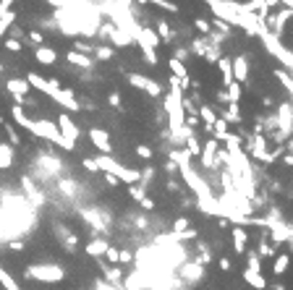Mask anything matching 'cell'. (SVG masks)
<instances>
[{"mask_svg": "<svg viewBox=\"0 0 293 290\" xmlns=\"http://www.w3.org/2000/svg\"><path fill=\"white\" fill-rule=\"evenodd\" d=\"M26 277L39 280V282H60L66 280V269L58 264H32L26 267Z\"/></svg>", "mask_w": 293, "mask_h": 290, "instance_id": "1", "label": "cell"}, {"mask_svg": "<svg viewBox=\"0 0 293 290\" xmlns=\"http://www.w3.org/2000/svg\"><path fill=\"white\" fill-rule=\"evenodd\" d=\"M126 79H129V84H131L134 89L147 91L149 97H160V94H162V86H160L155 79H147V76H139V73H126Z\"/></svg>", "mask_w": 293, "mask_h": 290, "instance_id": "2", "label": "cell"}, {"mask_svg": "<svg viewBox=\"0 0 293 290\" xmlns=\"http://www.w3.org/2000/svg\"><path fill=\"white\" fill-rule=\"evenodd\" d=\"M37 162L45 165L42 178H53V175H60V173H63V165H60V160L53 157V155H48V152H39V155H37Z\"/></svg>", "mask_w": 293, "mask_h": 290, "instance_id": "3", "label": "cell"}, {"mask_svg": "<svg viewBox=\"0 0 293 290\" xmlns=\"http://www.w3.org/2000/svg\"><path fill=\"white\" fill-rule=\"evenodd\" d=\"M89 141L95 144L102 155H110V152H113L110 136H107V131H102V128H89Z\"/></svg>", "mask_w": 293, "mask_h": 290, "instance_id": "4", "label": "cell"}, {"mask_svg": "<svg viewBox=\"0 0 293 290\" xmlns=\"http://www.w3.org/2000/svg\"><path fill=\"white\" fill-rule=\"evenodd\" d=\"M58 131L63 133L66 139H71V141H76V139H79V133H81L79 128H76V123L71 120L68 113H60V118H58Z\"/></svg>", "mask_w": 293, "mask_h": 290, "instance_id": "5", "label": "cell"}, {"mask_svg": "<svg viewBox=\"0 0 293 290\" xmlns=\"http://www.w3.org/2000/svg\"><path fill=\"white\" fill-rule=\"evenodd\" d=\"M230 238H233V251L236 254H246V246H249V233H246L241 225L230 227Z\"/></svg>", "mask_w": 293, "mask_h": 290, "instance_id": "6", "label": "cell"}, {"mask_svg": "<svg viewBox=\"0 0 293 290\" xmlns=\"http://www.w3.org/2000/svg\"><path fill=\"white\" fill-rule=\"evenodd\" d=\"M230 66H233V79L238 84H243L246 79H249V60H246L243 55L233 58V60H230Z\"/></svg>", "mask_w": 293, "mask_h": 290, "instance_id": "7", "label": "cell"}, {"mask_svg": "<svg viewBox=\"0 0 293 290\" xmlns=\"http://www.w3.org/2000/svg\"><path fill=\"white\" fill-rule=\"evenodd\" d=\"M66 60H68L73 68H81V71H92V68H95V60H92L89 55H84V53H76V50L68 53Z\"/></svg>", "mask_w": 293, "mask_h": 290, "instance_id": "8", "label": "cell"}, {"mask_svg": "<svg viewBox=\"0 0 293 290\" xmlns=\"http://www.w3.org/2000/svg\"><path fill=\"white\" fill-rule=\"evenodd\" d=\"M34 58H37V63H42V66H55L58 53L53 47H48V44H39V47L34 50Z\"/></svg>", "mask_w": 293, "mask_h": 290, "instance_id": "9", "label": "cell"}, {"mask_svg": "<svg viewBox=\"0 0 293 290\" xmlns=\"http://www.w3.org/2000/svg\"><path fill=\"white\" fill-rule=\"evenodd\" d=\"M107 249H110V243L102 240V238H95V240H89L87 246H84V254L100 259V256H105V254H107Z\"/></svg>", "mask_w": 293, "mask_h": 290, "instance_id": "10", "label": "cell"}, {"mask_svg": "<svg viewBox=\"0 0 293 290\" xmlns=\"http://www.w3.org/2000/svg\"><path fill=\"white\" fill-rule=\"evenodd\" d=\"M243 282L252 285L254 290H265V287H267V280H265V274H262V272H249V269H243Z\"/></svg>", "mask_w": 293, "mask_h": 290, "instance_id": "11", "label": "cell"}, {"mask_svg": "<svg viewBox=\"0 0 293 290\" xmlns=\"http://www.w3.org/2000/svg\"><path fill=\"white\" fill-rule=\"evenodd\" d=\"M218 68H220V76H223V86L228 89L230 84H233V66H230V58H220L218 60Z\"/></svg>", "mask_w": 293, "mask_h": 290, "instance_id": "12", "label": "cell"}, {"mask_svg": "<svg viewBox=\"0 0 293 290\" xmlns=\"http://www.w3.org/2000/svg\"><path fill=\"white\" fill-rule=\"evenodd\" d=\"M199 113V118H202V123H204V128L212 133V128H215V123H218V115H215V110L210 108V105H202V108L196 110Z\"/></svg>", "mask_w": 293, "mask_h": 290, "instance_id": "13", "label": "cell"}, {"mask_svg": "<svg viewBox=\"0 0 293 290\" xmlns=\"http://www.w3.org/2000/svg\"><path fill=\"white\" fill-rule=\"evenodd\" d=\"M155 29H157V37H160V42H176V29L168 24V21H157L155 24Z\"/></svg>", "mask_w": 293, "mask_h": 290, "instance_id": "14", "label": "cell"}, {"mask_svg": "<svg viewBox=\"0 0 293 290\" xmlns=\"http://www.w3.org/2000/svg\"><path fill=\"white\" fill-rule=\"evenodd\" d=\"M288 267H290V254H277L275 256V262H272V274H285L288 272Z\"/></svg>", "mask_w": 293, "mask_h": 290, "instance_id": "15", "label": "cell"}, {"mask_svg": "<svg viewBox=\"0 0 293 290\" xmlns=\"http://www.w3.org/2000/svg\"><path fill=\"white\" fill-rule=\"evenodd\" d=\"M6 89H8V91H11V94L16 97V100H19V97H24L26 91H29V81H21V79H11V81L6 84Z\"/></svg>", "mask_w": 293, "mask_h": 290, "instance_id": "16", "label": "cell"}, {"mask_svg": "<svg viewBox=\"0 0 293 290\" xmlns=\"http://www.w3.org/2000/svg\"><path fill=\"white\" fill-rule=\"evenodd\" d=\"M55 233L60 240H66V251H76V235L73 233H68L63 225H55Z\"/></svg>", "mask_w": 293, "mask_h": 290, "instance_id": "17", "label": "cell"}, {"mask_svg": "<svg viewBox=\"0 0 293 290\" xmlns=\"http://www.w3.org/2000/svg\"><path fill=\"white\" fill-rule=\"evenodd\" d=\"M11 165H13V147L11 144H0V167L8 170Z\"/></svg>", "mask_w": 293, "mask_h": 290, "instance_id": "18", "label": "cell"}, {"mask_svg": "<svg viewBox=\"0 0 293 290\" xmlns=\"http://www.w3.org/2000/svg\"><path fill=\"white\" fill-rule=\"evenodd\" d=\"M246 269H249V272H262V256L257 251L246 254Z\"/></svg>", "mask_w": 293, "mask_h": 290, "instance_id": "19", "label": "cell"}, {"mask_svg": "<svg viewBox=\"0 0 293 290\" xmlns=\"http://www.w3.org/2000/svg\"><path fill=\"white\" fill-rule=\"evenodd\" d=\"M0 285H3L6 290H21V287H19V282L13 280V277H11V274H8L3 267H0Z\"/></svg>", "mask_w": 293, "mask_h": 290, "instance_id": "20", "label": "cell"}, {"mask_svg": "<svg viewBox=\"0 0 293 290\" xmlns=\"http://www.w3.org/2000/svg\"><path fill=\"white\" fill-rule=\"evenodd\" d=\"M13 21H16V13H3V16H0V37H3L6 32H8V26H13Z\"/></svg>", "mask_w": 293, "mask_h": 290, "instance_id": "21", "label": "cell"}, {"mask_svg": "<svg viewBox=\"0 0 293 290\" xmlns=\"http://www.w3.org/2000/svg\"><path fill=\"white\" fill-rule=\"evenodd\" d=\"M189 230H191V225H189L186 217H178V220L173 222V233H176V235H183V233H189Z\"/></svg>", "mask_w": 293, "mask_h": 290, "instance_id": "22", "label": "cell"}, {"mask_svg": "<svg viewBox=\"0 0 293 290\" xmlns=\"http://www.w3.org/2000/svg\"><path fill=\"white\" fill-rule=\"evenodd\" d=\"M225 91H228V100H230V102H241V84H238V81H233Z\"/></svg>", "mask_w": 293, "mask_h": 290, "instance_id": "23", "label": "cell"}, {"mask_svg": "<svg viewBox=\"0 0 293 290\" xmlns=\"http://www.w3.org/2000/svg\"><path fill=\"white\" fill-rule=\"evenodd\" d=\"M3 44H6V50H11V53H21V39H16V37L3 39Z\"/></svg>", "mask_w": 293, "mask_h": 290, "instance_id": "24", "label": "cell"}, {"mask_svg": "<svg viewBox=\"0 0 293 290\" xmlns=\"http://www.w3.org/2000/svg\"><path fill=\"white\" fill-rule=\"evenodd\" d=\"M95 55H97V60H110V58L115 55V50H113V47H97Z\"/></svg>", "mask_w": 293, "mask_h": 290, "instance_id": "25", "label": "cell"}, {"mask_svg": "<svg viewBox=\"0 0 293 290\" xmlns=\"http://www.w3.org/2000/svg\"><path fill=\"white\" fill-rule=\"evenodd\" d=\"M142 3H155V6H160V8H168V11H178V6H173L171 0H142Z\"/></svg>", "mask_w": 293, "mask_h": 290, "instance_id": "26", "label": "cell"}, {"mask_svg": "<svg viewBox=\"0 0 293 290\" xmlns=\"http://www.w3.org/2000/svg\"><path fill=\"white\" fill-rule=\"evenodd\" d=\"M136 155L142 157V160H152V147H147V144H139V147H136Z\"/></svg>", "mask_w": 293, "mask_h": 290, "instance_id": "27", "label": "cell"}, {"mask_svg": "<svg viewBox=\"0 0 293 290\" xmlns=\"http://www.w3.org/2000/svg\"><path fill=\"white\" fill-rule=\"evenodd\" d=\"M129 194L134 196V199H136V202H142V199H144V196H147V191H144L142 186H129Z\"/></svg>", "mask_w": 293, "mask_h": 290, "instance_id": "28", "label": "cell"}, {"mask_svg": "<svg viewBox=\"0 0 293 290\" xmlns=\"http://www.w3.org/2000/svg\"><path fill=\"white\" fill-rule=\"evenodd\" d=\"M84 167H87L89 173H97V170H100V165H97L95 157H84Z\"/></svg>", "mask_w": 293, "mask_h": 290, "instance_id": "29", "label": "cell"}, {"mask_svg": "<svg viewBox=\"0 0 293 290\" xmlns=\"http://www.w3.org/2000/svg\"><path fill=\"white\" fill-rule=\"evenodd\" d=\"M272 251H275V249L270 246V243H259V251H257V254L265 259V256H272Z\"/></svg>", "mask_w": 293, "mask_h": 290, "instance_id": "30", "label": "cell"}, {"mask_svg": "<svg viewBox=\"0 0 293 290\" xmlns=\"http://www.w3.org/2000/svg\"><path fill=\"white\" fill-rule=\"evenodd\" d=\"M139 207H142L144 212H152V209H155V199H149V196H144V199L139 202Z\"/></svg>", "mask_w": 293, "mask_h": 290, "instance_id": "31", "label": "cell"}, {"mask_svg": "<svg viewBox=\"0 0 293 290\" xmlns=\"http://www.w3.org/2000/svg\"><path fill=\"white\" fill-rule=\"evenodd\" d=\"M105 256H107V259H110V262H113V264H115V262H120V251H118V249H113V246H110V249H107V254H105Z\"/></svg>", "mask_w": 293, "mask_h": 290, "instance_id": "32", "label": "cell"}, {"mask_svg": "<svg viewBox=\"0 0 293 290\" xmlns=\"http://www.w3.org/2000/svg\"><path fill=\"white\" fill-rule=\"evenodd\" d=\"M11 6H13V0H0V16H3V13H11Z\"/></svg>", "mask_w": 293, "mask_h": 290, "instance_id": "33", "label": "cell"}, {"mask_svg": "<svg viewBox=\"0 0 293 290\" xmlns=\"http://www.w3.org/2000/svg\"><path fill=\"white\" fill-rule=\"evenodd\" d=\"M107 105L118 110V108H120V97H118V94H110V97H107Z\"/></svg>", "mask_w": 293, "mask_h": 290, "instance_id": "34", "label": "cell"}, {"mask_svg": "<svg viewBox=\"0 0 293 290\" xmlns=\"http://www.w3.org/2000/svg\"><path fill=\"white\" fill-rule=\"evenodd\" d=\"M8 249H11V251H24V240H21V243H19V240H11Z\"/></svg>", "mask_w": 293, "mask_h": 290, "instance_id": "35", "label": "cell"}, {"mask_svg": "<svg viewBox=\"0 0 293 290\" xmlns=\"http://www.w3.org/2000/svg\"><path fill=\"white\" fill-rule=\"evenodd\" d=\"M120 262H123V264L134 262V254H131V251H120Z\"/></svg>", "mask_w": 293, "mask_h": 290, "instance_id": "36", "label": "cell"}, {"mask_svg": "<svg viewBox=\"0 0 293 290\" xmlns=\"http://www.w3.org/2000/svg\"><path fill=\"white\" fill-rule=\"evenodd\" d=\"M29 42H32V44H37V47H39V44H42V34L32 32V34H29Z\"/></svg>", "mask_w": 293, "mask_h": 290, "instance_id": "37", "label": "cell"}, {"mask_svg": "<svg viewBox=\"0 0 293 290\" xmlns=\"http://www.w3.org/2000/svg\"><path fill=\"white\" fill-rule=\"evenodd\" d=\"M220 269H223V272H230V259H228V256L220 259Z\"/></svg>", "mask_w": 293, "mask_h": 290, "instance_id": "38", "label": "cell"}, {"mask_svg": "<svg viewBox=\"0 0 293 290\" xmlns=\"http://www.w3.org/2000/svg\"><path fill=\"white\" fill-rule=\"evenodd\" d=\"M95 287H97V290H115V287H113L110 282H102V280H100V282H97Z\"/></svg>", "mask_w": 293, "mask_h": 290, "instance_id": "39", "label": "cell"}, {"mask_svg": "<svg viewBox=\"0 0 293 290\" xmlns=\"http://www.w3.org/2000/svg\"><path fill=\"white\" fill-rule=\"evenodd\" d=\"M280 3H283V0H265L267 8H275V6H280Z\"/></svg>", "mask_w": 293, "mask_h": 290, "instance_id": "40", "label": "cell"}, {"mask_svg": "<svg viewBox=\"0 0 293 290\" xmlns=\"http://www.w3.org/2000/svg\"><path fill=\"white\" fill-rule=\"evenodd\" d=\"M0 126H6V120H3V115H0Z\"/></svg>", "mask_w": 293, "mask_h": 290, "instance_id": "41", "label": "cell"}]
</instances>
